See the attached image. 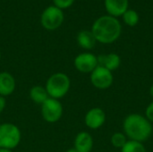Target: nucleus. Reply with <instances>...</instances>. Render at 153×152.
Listing matches in <instances>:
<instances>
[{
    "instance_id": "obj_1",
    "label": "nucleus",
    "mask_w": 153,
    "mask_h": 152,
    "mask_svg": "<svg viewBox=\"0 0 153 152\" xmlns=\"http://www.w3.org/2000/svg\"><path fill=\"white\" fill-rule=\"evenodd\" d=\"M121 31L122 26L120 22L110 15L100 16L94 22L91 27V32L96 40L102 44L115 42L120 37Z\"/></svg>"
},
{
    "instance_id": "obj_17",
    "label": "nucleus",
    "mask_w": 153,
    "mask_h": 152,
    "mask_svg": "<svg viewBox=\"0 0 153 152\" xmlns=\"http://www.w3.org/2000/svg\"><path fill=\"white\" fill-rule=\"evenodd\" d=\"M122 17H123L124 22L130 27L135 26L139 22V20H140L139 14L137 13V12L132 9H127L126 13L122 15Z\"/></svg>"
},
{
    "instance_id": "obj_9",
    "label": "nucleus",
    "mask_w": 153,
    "mask_h": 152,
    "mask_svg": "<svg viewBox=\"0 0 153 152\" xmlns=\"http://www.w3.org/2000/svg\"><path fill=\"white\" fill-rule=\"evenodd\" d=\"M85 125L87 127L96 130L100 128L106 121V113L100 108H94L89 110L85 116Z\"/></svg>"
},
{
    "instance_id": "obj_25",
    "label": "nucleus",
    "mask_w": 153,
    "mask_h": 152,
    "mask_svg": "<svg viewBox=\"0 0 153 152\" xmlns=\"http://www.w3.org/2000/svg\"><path fill=\"white\" fill-rule=\"evenodd\" d=\"M0 59H1V51H0Z\"/></svg>"
},
{
    "instance_id": "obj_2",
    "label": "nucleus",
    "mask_w": 153,
    "mask_h": 152,
    "mask_svg": "<svg viewBox=\"0 0 153 152\" xmlns=\"http://www.w3.org/2000/svg\"><path fill=\"white\" fill-rule=\"evenodd\" d=\"M123 129L126 137L140 142L147 141L153 131L152 123L144 116L136 113L130 114L125 118Z\"/></svg>"
},
{
    "instance_id": "obj_20",
    "label": "nucleus",
    "mask_w": 153,
    "mask_h": 152,
    "mask_svg": "<svg viewBox=\"0 0 153 152\" xmlns=\"http://www.w3.org/2000/svg\"><path fill=\"white\" fill-rule=\"evenodd\" d=\"M145 117L151 123H153V101L149 104V106L147 107V108L145 110Z\"/></svg>"
},
{
    "instance_id": "obj_16",
    "label": "nucleus",
    "mask_w": 153,
    "mask_h": 152,
    "mask_svg": "<svg viewBox=\"0 0 153 152\" xmlns=\"http://www.w3.org/2000/svg\"><path fill=\"white\" fill-rule=\"evenodd\" d=\"M121 152H146V148L143 142L129 140L121 149Z\"/></svg>"
},
{
    "instance_id": "obj_11",
    "label": "nucleus",
    "mask_w": 153,
    "mask_h": 152,
    "mask_svg": "<svg viewBox=\"0 0 153 152\" xmlns=\"http://www.w3.org/2000/svg\"><path fill=\"white\" fill-rule=\"evenodd\" d=\"M98 58V65L102 66L110 72L117 70L121 64L120 56L116 53H110L108 55H100L97 56Z\"/></svg>"
},
{
    "instance_id": "obj_14",
    "label": "nucleus",
    "mask_w": 153,
    "mask_h": 152,
    "mask_svg": "<svg viewBox=\"0 0 153 152\" xmlns=\"http://www.w3.org/2000/svg\"><path fill=\"white\" fill-rule=\"evenodd\" d=\"M96 39L91 30H82L77 35V43L83 49H92L96 45Z\"/></svg>"
},
{
    "instance_id": "obj_21",
    "label": "nucleus",
    "mask_w": 153,
    "mask_h": 152,
    "mask_svg": "<svg viewBox=\"0 0 153 152\" xmlns=\"http://www.w3.org/2000/svg\"><path fill=\"white\" fill-rule=\"evenodd\" d=\"M5 107V99L3 96H0V113L4 110Z\"/></svg>"
},
{
    "instance_id": "obj_24",
    "label": "nucleus",
    "mask_w": 153,
    "mask_h": 152,
    "mask_svg": "<svg viewBox=\"0 0 153 152\" xmlns=\"http://www.w3.org/2000/svg\"><path fill=\"white\" fill-rule=\"evenodd\" d=\"M66 152H79L77 150H75V149H70V150H68Z\"/></svg>"
},
{
    "instance_id": "obj_23",
    "label": "nucleus",
    "mask_w": 153,
    "mask_h": 152,
    "mask_svg": "<svg viewBox=\"0 0 153 152\" xmlns=\"http://www.w3.org/2000/svg\"><path fill=\"white\" fill-rule=\"evenodd\" d=\"M150 94H151V96L153 98V84L151 86V88H150Z\"/></svg>"
},
{
    "instance_id": "obj_12",
    "label": "nucleus",
    "mask_w": 153,
    "mask_h": 152,
    "mask_svg": "<svg viewBox=\"0 0 153 152\" xmlns=\"http://www.w3.org/2000/svg\"><path fill=\"white\" fill-rule=\"evenodd\" d=\"M93 147V139L89 133L82 132L74 140V149L79 152H91Z\"/></svg>"
},
{
    "instance_id": "obj_13",
    "label": "nucleus",
    "mask_w": 153,
    "mask_h": 152,
    "mask_svg": "<svg viewBox=\"0 0 153 152\" xmlns=\"http://www.w3.org/2000/svg\"><path fill=\"white\" fill-rule=\"evenodd\" d=\"M15 81L7 72L0 73V96H8L14 91Z\"/></svg>"
},
{
    "instance_id": "obj_15",
    "label": "nucleus",
    "mask_w": 153,
    "mask_h": 152,
    "mask_svg": "<svg viewBox=\"0 0 153 152\" xmlns=\"http://www.w3.org/2000/svg\"><path fill=\"white\" fill-rule=\"evenodd\" d=\"M30 97L33 102L42 105L48 99V93L45 88L41 86H34L30 90Z\"/></svg>"
},
{
    "instance_id": "obj_4",
    "label": "nucleus",
    "mask_w": 153,
    "mask_h": 152,
    "mask_svg": "<svg viewBox=\"0 0 153 152\" xmlns=\"http://www.w3.org/2000/svg\"><path fill=\"white\" fill-rule=\"evenodd\" d=\"M21 141V132L13 124L0 125V149L12 150L19 144Z\"/></svg>"
},
{
    "instance_id": "obj_8",
    "label": "nucleus",
    "mask_w": 153,
    "mask_h": 152,
    "mask_svg": "<svg viewBox=\"0 0 153 152\" xmlns=\"http://www.w3.org/2000/svg\"><path fill=\"white\" fill-rule=\"evenodd\" d=\"M74 66L81 73H92L98 66V58L91 53H82L75 57Z\"/></svg>"
},
{
    "instance_id": "obj_6",
    "label": "nucleus",
    "mask_w": 153,
    "mask_h": 152,
    "mask_svg": "<svg viewBox=\"0 0 153 152\" xmlns=\"http://www.w3.org/2000/svg\"><path fill=\"white\" fill-rule=\"evenodd\" d=\"M41 113L43 118L47 122L56 123L62 116L63 107L57 99L48 98L41 105Z\"/></svg>"
},
{
    "instance_id": "obj_5",
    "label": "nucleus",
    "mask_w": 153,
    "mask_h": 152,
    "mask_svg": "<svg viewBox=\"0 0 153 152\" xmlns=\"http://www.w3.org/2000/svg\"><path fill=\"white\" fill-rule=\"evenodd\" d=\"M65 20V14L63 10L50 5L47 7L40 16V23L46 30H55L58 29Z\"/></svg>"
},
{
    "instance_id": "obj_3",
    "label": "nucleus",
    "mask_w": 153,
    "mask_h": 152,
    "mask_svg": "<svg viewBox=\"0 0 153 152\" xmlns=\"http://www.w3.org/2000/svg\"><path fill=\"white\" fill-rule=\"evenodd\" d=\"M70 85L71 82L69 77L65 73H57L48 78L46 90L50 98L57 99L63 98L68 92Z\"/></svg>"
},
{
    "instance_id": "obj_10",
    "label": "nucleus",
    "mask_w": 153,
    "mask_h": 152,
    "mask_svg": "<svg viewBox=\"0 0 153 152\" xmlns=\"http://www.w3.org/2000/svg\"><path fill=\"white\" fill-rule=\"evenodd\" d=\"M104 4L108 15L115 18L122 16L128 9V0H105Z\"/></svg>"
},
{
    "instance_id": "obj_18",
    "label": "nucleus",
    "mask_w": 153,
    "mask_h": 152,
    "mask_svg": "<svg viewBox=\"0 0 153 152\" xmlns=\"http://www.w3.org/2000/svg\"><path fill=\"white\" fill-rule=\"evenodd\" d=\"M111 144L117 149H122L127 142V137L123 133H115L110 139Z\"/></svg>"
},
{
    "instance_id": "obj_7",
    "label": "nucleus",
    "mask_w": 153,
    "mask_h": 152,
    "mask_svg": "<svg viewBox=\"0 0 153 152\" xmlns=\"http://www.w3.org/2000/svg\"><path fill=\"white\" fill-rule=\"evenodd\" d=\"M114 77L112 73L102 67L98 65L95 70L91 73V82L92 85L99 90H107L111 87L113 84Z\"/></svg>"
},
{
    "instance_id": "obj_19",
    "label": "nucleus",
    "mask_w": 153,
    "mask_h": 152,
    "mask_svg": "<svg viewBox=\"0 0 153 152\" xmlns=\"http://www.w3.org/2000/svg\"><path fill=\"white\" fill-rule=\"evenodd\" d=\"M74 3V0H53L54 5L61 10L69 8L70 6L73 5Z\"/></svg>"
},
{
    "instance_id": "obj_22",
    "label": "nucleus",
    "mask_w": 153,
    "mask_h": 152,
    "mask_svg": "<svg viewBox=\"0 0 153 152\" xmlns=\"http://www.w3.org/2000/svg\"><path fill=\"white\" fill-rule=\"evenodd\" d=\"M0 152H13L11 150H7V149H0Z\"/></svg>"
}]
</instances>
